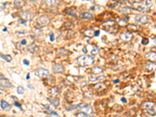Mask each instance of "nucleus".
Returning a JSON list of instances; mask_svg holds the SVG:
<instances>
[{
  "mask_svg": "<svg viewBox=\"0 0 156 117\" xmlns=\"http://www.w3.org/2000/svg\"><path fill=\"white\" fill-rule=\"evenodd\" d=\"M153 3L151 1H142V2H135L132 3V6L134 9L141 12H148L151 9Z\"/></svg>",
  "mask_w": 156,
  "mask_h": 117,
  "instance_id": "nucleus-1",
  "label": "nucleus"
},
{
  "mask_svg": "<svg viewBox=\"0 0 156 117\" xmlns=\"http://www.w3.org/2000/svg\"><path fill=\"white\" fill-rule=\"evenodd\" d=\"M77 64L81 66H87L94 63V59L89 55H81L76 60Z\"/></svg>",
  "mask_w": 156,
  "mask_h": 117,
  "instance_id": "nucleus-2",
  "label": "nucleus"
},
{
  "mask_svg": "<svg viewBox=\"0 0 156 117\" xmlns=\"http://www.w3.org/2000/svg\"><path fill=\"white\" fill-rule=\"evenodd\" d=\"M50 22V19L48 16L46 15H43L39 16L36 21V25L38 27H45L46 25H48Z\"/></svg>",
  "mask_w": 156,
  "mask_h": 117,
  "instance_id": "nucleus-3",
  "label": "nucleus"
},
{
  "mask_svg": "<svg viewBox=\"0 0 156 117\" xmlns=\"http://www.w3.org/2000/svg\"><path fill=\"white\" fill-rule=\"evenodd\" d=\"M115 22L112 21H109L103 24V29L106 31L111 32L112 31H114L115 29Z\"/></svg>",
  "mask_w": 156,
  "mask_h": 117,
  "instance_id": "nucleus-4",
  "label": "nucleus"
},
{
  "mask_svg": "<svg viewBox=\"0 0 156 117\" xmlns=\"http://www.w3.org/2000/svg\"><path fill=\"white\" fill-rule=\"evenodd\" d=\"M20 16L22 17V19H24V21H31L34 17V15L32 14V13L31 11L28 10H24L22 11L21 13H20Z\"/></svg>",
  "mask_w": 156,
  "mask_h": 117,
  "instance_id": "nucleus-5",
  "label": "nucleus"
},
{
  "mask_svg": "<svg viewBox=\"0 0 156 117\" xmlns=\"http://www.w3.org/2000/svg\"><path fill=\"white\" fill-rule=\"evenodd\" d=\"M136 21L141 24H146L148 22V17L145 15H138L136 16Z\"/></svg>",
  "mask_w": 156,
  "mask_h": 117,
  "instance_id": "nucleus-6",
  "label": "nucleus"
},
{
  "mask_svg": "<svg viewBox=\"0 0 156 117\" xmlns=\"http://www.w3.org/2000/svg\"><path fill=\"white\" fill-rule=\"evenodd\" d=\"M52 70L56 73H63L64 72V67L60 63H55L52 66Z\"/></svg>",
  "mask_w": 156,
  "mask_h": 117,
  "instance_id": "nucleus-7",
  "label": "nucleus"
},
{
  "mask_svg": "<svg viewBox=\"0 0 156 117\" xmlns=\"http://www.w3.org/2000/svg\"><path fill=\"white\" fill-rule=\"evenodd\" d=\"M48 74H49L48 70L43 68H40L36 71V75L38 76L39 77H46L48 76Z\"/></svg>",
  "mask_w": 156,
  "mask_h": 117,
  "instance_id": "nucleus-8",
  "label": "nucleus"
},
{
  "mask_svg": "<svg viewBox=\"0 0 156 117\" xmlns=\"http://www.w3.org/2000/svg\"><path fill=\"white\" fill-rule=\"evenodd\" d=\"M105 79V76H103V75H101V76H94V75H92V76H89V81L90 82H99V81H103Z\"/></svg>",
  "mask_w": 156,
  "mask_h": 117,
  "instance_id": "nucleus-9",
  "label": "nucleus"
},
{
  "mask_svg": "<svg viewBox=\"0 0 156 117\" xmlns=\"http://www.w3.org/2000/svg\"><path fill=\"white\" fill-rule=\"evenodd\" d=\"M145 58H146V60L151 61V63H156V52H148L145 55Z\"/></svg>",
  "mask_w": 156,
  "mask_h": 117,
  "instance_id": "nucleus-10",
  "label": "nucleus"
},
{
  "mask_svg": "<svg viewBox=\"0 0 156 117\" xmlns=\"http://www.w3.org/2000/svg\"><path fill=\"white\" fill-rule=\"evenodd\" d=\"M120 37H121L122 40H123L125 42H130L132 40L133 34L130 32H124V33H122L120 34Z\"/></svg>",
  "mask_w": 156,
  "mask_h": 117,
  "instance_id": "nucleus-11",
  "label": "nucleus"
},
{
  "mask_svg": "<svg viewBox=\"0 0 156 117\" xmlns=\"http://www.w3.org/2000/svg\"><path fill=\"white\" fill-rule=\"evenodd\" d=\"M80 109L81 111H83V112H85L86 114H90V115L93 114L92 108L89 105H84L80 107Z\"/></svg>",
  "mask_w": 156,
  "mask_h": 117,
  "instance_id": "nucleus-12",
  "label": "nucleus"
},
{
  "mask_svg": "<svg viewBox=\"0 0 156 117\" xmlns=\"http://www.w3.org/2000/svg\"><path fill=\"white\" fill-rule=\"evenodd\" d=\"M155 103L153 102H144V103H142L141 107L142 109H145V110H148V109H151L154 107Z\"/></svg>",
  "mask_w": 156,
  "mask_h": 117,
  "instance_id": "nucleus-13",
  "label": "nucleus"
},
{
  "mask_svg": "<svg viewBox=\"0 0 156 117\" xmlns=\"http://www.w3.org/2000/svg\"><path fill=\"white\" fill-rule=\"evenodd\" d=\"M0 105H1V108L2 109L5 110V111H9L11 109V105L6 102V101H3V100H1V102H0Z\"/></svg>",
  "mask_w": 156,
  "mask_h": 117,
  "instance_id": "nucleus-14",
  "label": "nucleus"
},
{
  "mask_svg": "<svg viewBox=\"0 0 156 117\" xmlns=\"http://www.w3.org/2000/svg\"><path fill=\"white\" fill-rule=\"evenodd\" d=\"M38 50H39V48H38L37 45H35L34 44H31V45H30L27 47V51L30 52L32 53V54L36 53Z\"/></svg>",
  "mask_w": 156,
  "mask_h": 117,
  "instance_id": "nucleus-15",
  "label": "nucleus"
},
{
  "mask_svg": "<svg viewBox=\"0 0 156 117\" xmlns=\"http://www.w3.org/2000/svg\"><path fill=\"white\" fill-rule=\"evenodd\" d=\"M48 101L55 107H57L60 105V100L56 99V98H48Z\"/></svg>",
  "mask_w": 156,
  "mask_h": 117,
  "instance_id": "nucleus-16",
  "label": "nucleus"
},
{
  "mask_svg": "<svg viewBox=\"0 0 156 117\" xmlns=\"http://www.w3.org/2000/svg\"><path fill=\"white\" fill-rule=\"evenodd\" d=\"M146 69L148 70V71H156V64L155 63H148L145 66Z\"/></svg>",
  "mask_w": 156,
  "mask_h": 117,
  "instance_id": "nucleus-17",
  "label": "nucleus"
},
{
  "mask_svg": "<svg viewBox=\"0 0 156 117\" xmlns=\"http://www.w3.org/2000/svg\"><path fill=\"white\" fill-rule=\"evenodd\" d=\"M80 17L84 20H90L93 18V15L90 13H83L80 15Z\"/></svg>",
  "mask_w": 156,
  "mask_h": 117,
  "instance_id": "nucleus-18",
  "label": "nucleus"
},
{
  "mask_svg": "<svg viewBox=\"0 0 156 117\" xmlns=\"http://www.w3.org/2000/svg\"><path fill=\"white\" fill-rule=\"evenodd\" d=\"M13 5L16 9H21L25 5V2L24 1H14Z\"/></svg>",
  "mask_w": 156,
  "mask_h": 117,
  "instance_id": "nucleus-19",
  "label": "nucleus"
},
{
  "mask_svg": "<svg viewBox=\"0 0 156 117\" xmlns=\"http://www.w3.org/2000/svg\"><path fill=\"white\" fill-rule=\"evenodd\" d=\"M94 88H95L96 91H100L103 90L104 88H105V84H103V83H99V84H96V85L94 86Z\"/></svg>",
  "mask_w": 156,
  "mask_h": 117,
  "instance_id": "nucleus-20",
  "label": "nucleus"
},
{
  "mask_svg": "<svg viewBox=\"0 0 156 117\" xmlns=\"http://www.w3.org/2000/svg\"><path fill=\"white\" fill-rule=\"evenodd\" d=\"M92 72L95 74H98V73H101L103 72V69L100 66H94L92 68Z\"/></svg>",
  "mask_w": 156,
  "mask_h": 117,
  "instance_id": "nucleus-21",
  "label": "nucleus"
},
{
  "mask_svg": "<svg viewBox=\"0 0 156 117\" xmlns=\"http://www.w3.org/2000/svg\"><path fill=\"white\" fill-rule=\"evenodd\" d=\"M65 12H66L67 14H69L70 16H73V17H76V15L75 14L74 11H73L71 8H67V9L65 10Z\"/></svg>",
  "mask_w": 156,
  "mask_h": 117,
  "instance_id": "nucleus-22",
  "label": "nucleus"
},
{
  "mask_svg": "<svg viewBox=\"0 0 156 117\" xmlns=\"http://www.w3.org/2000/svg\"><path fill=\"white\" fill-rule=\"evenodd\" d=\"M1 58L3 59V60H5L6 62H11L12 61V57L9 55H3L1 54Z\"/></svg>",
  "mask_w": 156,
  "mask_h": 117,
  "instance_id": "nucleus-23",
  "label": "nucleus"
},
{
  "mask_svg": "<svg viewBox=\"0 0 156 117\" xmlns=\"http://www.w3.org/2000/svg\"><path fill=\"white\" fill-rule=\"evenodd\" d=\"M94 32L95 31H94L93 30H86L85 31H84V34L86 35V36H88V37H93L94 35Z\"/></svg>",
  "mask_w": 156,
  "mask_h": 117,
  "instance_id": "nucleus-24",
  "label": "nucleus"
},
{
  "mask_svg": "<svg viewBox=\"0 0 156 117\" xmlns=\"http://www.w3.org/2000/svg\"><path fill=\"white\" fill-rule=\"evenodd\" d=\"M99 47H97V46H94L93 48V49L91 50V55H93L99 54Z\"/></svg>",
  "mask_w": 156,
  "mask_h": 117,
  "instance_id": "nucleus-25",
  "label": "nucleus"
},
{
  "mask_svg": "<svg viewBox=\"0 0 156 117\" xmlns=\"http://www.w3.org/2000/svg\"><path fill=\"white\" fill-rule=\"evenodd\" d=\"M16 91H17V93H18L19 94H23L24 93L25 90H24V88L23 87L20 86V87H17Z\"/></svg>",
  "mask_w": 156,
  "mask_h": 117,
  "instance_id": "nucleus-26",
  "label": "nucleus"
},
{
  "mask_svg": "<svg viewBox=\"0 0 156 117\" xmlns=\"http://www.w3.org/2000/svg\"><path fill=\"white\" fill-rule=\"evenodd\" d=\"M120 11L123 13H128L130 12V9L129 7H123L120 9Z\"/></svg>",
  "mask_w": 156,
  "mask_h": 117,
  "instance_id": "nucleus-27",
  "label": "nucleus"
},
{
  "mask_svg": "<svg viewBox=\"0 0 156 117\" xmlns=\"http://www.w3.org/2000/svg\"><path fill=\"white\" fill-rule=\"evenodd\" d=\"M59 53H60V55H69L70 54V52L64 48H60V50H59Z\"/></svg>",
  "mask_w": 156,
  "mask_h": 117,
  "instance_id": "nucleus-28",
  "label": "nucleus"
},
{
  "mask_svg": "<svg viewBox=\"0 0 156 117\" xmlns=\"http://www.w3.org/2000/svg\"><path fill=\"white\" fill-rule=\"evenodd\" d=\"M127 28L129 31H136L138 30V27H136V25H133V24H130L127 26Z\"/></svg>",
  "mask_w": 156,
  "mask_h": 117,
  "instance_id": "nucleus-29",
  "label": "nucleus"
},
{
  "mask_svg": "<svg viewBox=\"0 0 156 117\" xmlns=\"http://www.w3.org/2000/svg\"><path fill=\"white\" fill-rule=\"evenodd\" d=\"M117 21H118V22H119V24H120V25H122V26H123V25H126V23H127L126 21H123V19L121 20V19H120V18L117 19Z\"/></svg>",
  "mask_w": 156,
  "mask_h": 117,
  "instance_id": "nucleus-30",
  "label": "nucleus"
},
{
  "mask_svg": "<svg viewBox=\"0 0 156 117\" xmlns=\"http://www.w3.org/2000/svg\"><path fill=\"white\" fill-rule=\"evenodd\" d=\"M78 107H80V105H71L70 108L67 109V111H71V110L76 109H77Z\"/></svg>",
  "mask_w": 156,
  "mask_h": 117,
  "instance_id": "nucleus-31",
  "label": "nucleus"
},
{
  "mask_svg": "<svg viewBox=\"0 0 156 117\" xmlns=\"http://www.w3.org/2000/svg\"><path fill=\"white\" fill-rule=\"evenodd\" d=\"M3 85L6 87H12L13 86H12V84L8 81V80L7 81H6V82H3Z\"/></svg>",
  "mask_w": 156,
  "mask_h": 117,
  "instance_id": "nucleus-32",
  "label": "nucleus"
},
{
  "mask_svg": "<svg viewBox=\"0 0 156 117\" xmlns=\"http://www.w3.org/2000/svg\"><path fill=\"white\" fill-rule=\"evenodd\" d=\"M141 44L142 45H148V38H143L142 40H141Z\"/></svg>",
  "mask_w": 156,
  "mask_h": 117,
  "instance_id": "nucleus-33",
  "label": "nucleus"
},
{
  "mask_svg": "<svg viewBox=\"0 0 156 117\" xmlns=\"http://www.w3.org/2000/svg\"><path fill=\"white\" fill-rule=\"evenodd\" d=\"M76 117H87V115L85 112H80L76 115Z\"/></svg>",
  "mask_w": 156,
  "mask_h": 117,
  "instance_id": "nucleus-34",
  "label": "nucleus"
},
{
  "mask_svg": "<svg viewBox=\"0 0 156 117\" xmlns=\"http://www.w3.org/2000/svg\"><path fill=\"white\" fill-rule=\"evenodd\" d=\"M52 94L53 95H56L57 94H58V89H57V87H52Z\"/></svg>",
  "mask_w": 156,
  "mask_h": 117,
  "instance_id": "nucleus-35",
  "label": "nucleus"
},
{
  "mask_svg": "<svg viewBox=\"0 0 156 117\" xmlns=\"http://www.w3.org/2000/svg\"><path fill=\"white\" fill-rule=\"evenodd\" d=\"M147 112H148L149 115H155V112H154V110L153 109L147 110Z\"/></svg>",
  "mask_w": 156,
  "mask_h": 117,
  "instance_id": "nucleus-36",
  "label": "nucleus"
},
{
  "mask_svg": "<svg viewBox=\"0 0 156 117\" xmlns=\"http://www.w3.org/2000/svg\"><path fill=\"white\" fill-rule=\"evenodd\" d=\"M49 117H60V115H59L56 112H51V114H50V115H49Z\"/></svg>",
  "mask_w": 156,
  "mask_h": 117,
  "instance_id": "nucleus-37",
  "label": "nucleus"
},
{
  "mask_svg": "<svg viewBox=\"0 0 156 117\" xmlns=\"http://www.w3.org/2000/svg\"><path fill=\"white\" fill-rule=\"evenodd\" d=\"M19 24H23V25H26V21H24V19H20L19 21H18Z\"/></svg>",
  "mask_w": 156,
  "mask_h": 117,
  "instance_id": "nucleus-38",
  "label": "nucleus"
},
{
  "mask_svg": "<svg viewBox=\"0 0 156 117\" xmlns=\"http://www.w3.org/2000/svg\"><path fill=\"white\" fill-rule=\"evenodd\" d=\"M49 37H50V41H51V42H54L55 38H54V34H53L52 32H51V33L49 34Z\"/></svg>",
  "mask_w": 156,
  "mask_h": 117,
  "instance_id": "nucleus-39",
  "label": "nucleus"
},
{
  "mask_svg": "<svg viewBox=\"0 0 156 117\" xmlns=\"http://www.w3.org/2000/svg\"><path fill=\"white\" fill-rule=\"evenodd\" d=\"M48 5H49V6H53V5H55V3H56V1H48V2H47L46 3Z\"/></svg>",
  "mask_w": 156,
  "mask_h": 117,
  "instance_id": "nucleus-40",
  "label": "nucleus"
},
{
  "mask_svg": "<svg viewBox=\"0 0 156 117\" xmlns=\"http://www.w3.org/2000/svg\"><path fill=\"white\" fill-rule=\"evenodd\" d=\"M14 105H16V107L20 108V109H21V104H20V103H19L18 102H14Z\"/></svg>",
  "mask_w": 156,
  "mask_h": 117,
  "instance_id": "nucleus-41",
  "label": "nucleus"
},
{
  "mask_svg": "<svg viewBox=\"0 0 156 117\" xmlns=\"http://www.w3.org/2000/svg\"><path fill=\"white\" fill-rule=\"evenodd\" d=\"M23 63H24V64L26 65V66H29V64H30L29 61H27V60H23Z\"/></svg>",
  "mask_w": 156,
  "mask_h": 117,
  "instance_id": "nucleus-42",
  "label": "nucleus"
},
{
  "mask_svg": "<svg viewBox=\"0 0 156 117\" xmlns=\"http://www.w3.org/2000/svg\"><path fill=\"white\" fill-rule=\"evenodd\" d=\"M21 43V45H27V40H26V39H23Z\"/></svg>",
  "mask_w": 156,
  "mask_h": 117,
  "instance_id": "nucleus-43",
  "label": "nucleus"
},
{
  "mask_svg": "<svg viewBox=\"0 0 156 117\" xmlns=\"http://www.w3.org/2000/svg\"><path fill=\"white\" fill-rule=\"evenodd\" d=\"M99 32H100L99 31H95V32H94V35H95V36H99Z\"/></svg>",
  "mask_w": 156,
  "mask_h": 117,
  "instance_id": "nucleus-44",
  "label": "nucleus"
},
{
  "mask_svg": "<svg viewBox=\"0 0 156 117\" xmlns=\"http://www.w3.org/2000/svg\"><path fill=\"white\" fill-rule=\"evenodd\" d=\"M120 82V80H118V79H117V80H115V81H113V83L114 84H118Z\"/></svg>",
  "mask_w": 156,
  "mask_h": 117,
  "instance_id": "nucleus-45",
  "label": "nucleus"
},
{
  "mask_svg": "<svg viewBox=\"0 0 156 117\" xmlns=\"http://www.w3.org/2000/svg\"><path fill=\"white\" fill-rule=\"evenodd\" d=\"M26 79H27V80H29V79H30V73H27V74Z\"/></svg>",
  "mask_w": 156,
  "mask_h": 117,
  "instance_id": "nucleus-46",
  "label": "nucleus"
},
{
  "mask_svg": "<svg viewBox=\"0 0 156 117\" xmlns=\"http://www.w3.org/2000/svg\"><path fill=\"white\" fill-rule=\"evenodd\" d=\"M121 101H122L123 103H126V99H124V98H123V99H121Z\"/></svg>",
  "mask_w": 156,
  "mask_h": 117,
  "instance_id": "nucleus-47",
  "label": "nucleus"
},
{
  "mask_svg": "<svg viewBox=\"0 0 156 117\" xmlns=\"http://www.w3.org/2000/svg\"><path fill=\"white\" fill-rule=\"evenodd\" d=\"M83 52H84V53H87V48H83Z\"/></svg>",
  "mask_w": 156,
  "mask_h": 117,
  "instance_id": "nucleus-48",
  "label": "nucleus"
},
{
  "mask_svg": "<svg viewBox=\"0 0 156 117\" xmlns=\"http://www.w3.org/2000/svg\"><path fill=\"white\" fill-rule=\"evenodd\" d=\"M152 40H153V41L154 42V43L156 44V37H154L152 38Z\"/></svg>",
  "mask_w": 156,
  "mask_h": 117,
  "instance_id": "nucleus-49",
  "label": "nucleus"
},
{
  "mask_svg": "<svg viewBox=\"0 0 156 117\" xmlns=\"http://www.w3.org/2000/svg\"><path fill=\"white\" fill-rule=\"evenodd\" d=\"M3 31H7V29L5 27V28H3Z\"/></svg>",
  "mask_w": 156,
  "mask_h": 117,
  "instance_id": "nucleus-50",
  "label": "nucleus"
},
{
  "mask_svg": "<svg viewBox=\"0 0 156 117\" xmlns=\"http://www.w3.org/2000/svg\"><path fill=\"white\" fill-rule=\"evenodd\" d=\"M113 117H120V116H118V115H115V116H113Z\"/></svg>",
  "mask_w": 156,
  "mask_h": 117,
  "instance_id": "nucleus-51",
  "label": "nucleus"
},
{
  "mask_svg": "<svg viewBox=\"0 0 156 117\" xmlns=\"http://www.w3.org/2000/svg\"><path fill=\"white\" fill-rule=\"evenodd\" d=\"M1 117H4V116H3V115H1Z\"/></svg>",
  "mask_w": 156,
  "mask_h": 117,
  "instance_id": "nucleus-52",
  "label": "nucleus"
}]
</instances>
